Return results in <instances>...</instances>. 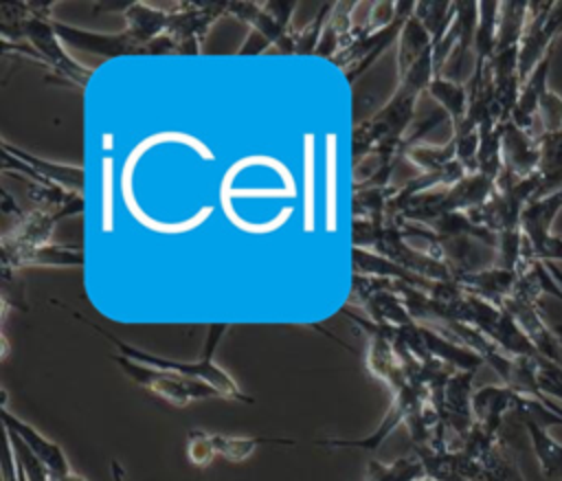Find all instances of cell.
I'll return each instance as SVG.
<instances>
[{
    "label": "cell",
    "instance_id": "8fae6325",
    "mask_svg": "<svg viewBox=\"0 0 562 481\" xmlns=\"http://www.w3.org/2000/svg\"><path fill=\"white\" fill-rule=\"evenodd\" d=\"M527 18H529V2H503L498 7L496 53L520 46L527 29Z\"/></svg>",
    "mask_w": 562,
    "mask_h": 481
},
{
    "label": "cell",
    "instance_id": "52a82bcc",
    "mask_svg": "<svg viewBox=\"0 0 562 481\" xmlns=\"http://www.w3.org/2000/svg\"><path fill=\"white\" fill-rule=\"evenodd\" d=\"M2 152L7 154L9 160H13L18 165V169L26 171L29 176L37 178L40 182H46V178L66 189H81L83 184V169L81 167H70V165H57V163H46L42 158H35L22 149H15L11 147L9 143H2Z\"/></svg>",
    "mask_w": 562,
    "mask_h": 481
},
{
    "label": "cell",
    "instance_id": "e0dca14e",
    "mask_svg": "<svg viewBox=\"0 0 562 481\" xmlns=\"http://www.w3.org/2000/svg\"><path fill=\"white\" fill-rule=\"evenodd\" d=\"M7 439H9V444H11V448H13L15 457H18V461L22 463L26 479H29V481H48L44 468H42V466L37 463V459L29 452V448H26L13 433H9V430H7Z\"/></svg>",
    "mask_w": 562,
    "mask_h": 481
},
{
    "label": "cell",
    "instance_id": "7a4b0ae2",
    "mask_svg": "<svg viewBox=\"0 0 562 481\" xmlns=\"http://www.w3.org/2000/svg\"><path fill=\"white\" fill-rule=\"evenodd\" d=\"M112 360L123 369V373L136 382L140 389H147L149 393L162 398L165 402H169L171 406H187L189 402H198V400H209V398H220V393L202 382V380H193V378H184L178 373H169V371H160L154 369L149 365L130 360L121 354H114Z\"/></svg>",
    "mask_w": 562,
    "mask_h": 481
},
{
    "label": "cell",
    "instance_id": "7c38bea8",
    "mask_svg": "<svg viewBox=\"0 0 562 481\" xmlns=\"http://www.w3.org/2000/svg\"><path fill=\"white\" fill-rule=\"evenodd\" d=\"M426 479L424 461L419 459H397L389 466L373 461L369 466V481H422Z\"/></svg>",
    "mask_w": 562,
    "mask_h": 481
},
{
    "label": "cell",
    "instance_id": "9a60e30c",
    "mask_svg": "<svg viewBox=\"0 0 562 481\" xmlns=\"http://www.w3.org/2000/svg\"><path fill=\"white\" fill-rule=\"evenodd\" d=\"M538 119L542 125V134L560 132L562 130V94L549 88V92L542 97L538 108Z\"/></svg>",
    "mask_w": 562,
    "mask_h": 481
},
{
    "label": "cell",
    "instance_id": "ac0fdd59",
    "mask_svg": "<svg viewBox=\"0 0 562 481\" xmlns=\"http://www.w3.org/2000/svg\"><path fill=\"white\" fill-rule=\"evenodd\" d=\"M432 92H435L437 99L443 101V105H446L454 116H459V114L463 112L465 94H463V90H461L459 86L446 83V81H437V83L432 86Z\"/></svg>",
    "mask_w": 562,
    "mask_h": 481
},
{
    "label": "cell",
    "instance_id": "44dd1931",
    "mask_svg": "<svg viewBox=\"0 0 562 481\" xmlns=\"http://www.w3.org/2000/svg\"><path fill=\"white\" fill-rule=\"evenodd\" d=\"M544 31L549 33V37L555 42L558 35H562V0L560 2H551V9L544 18Z\"/></svg>",
    "mask_w": 562,
    "mask_h": 481
},
{
    "label": "cell",
    "instance_id": "30bf717a",
    "mask_svg": "<svg viewBox=\"0 0 562 481\" xmlns=\"http://www.w3.org/2000/svg\"><path fill=\"white\" fill-rule=\"evenodd\" d=\"M540 163H538V176H540V195H547L551 191L562 189V130L551 134H540Z\"/></svg>",
    "mask_w": 562,
    "mask_h": 481
},
{
    "label": "cell",
    "instance_id": "ba28073f",
    "mask_svg": "<svg viewBox=\"0 0 562 481\" xmlns=\"http://www.w3.org/2000/svg\"><path fill=\"white\" fill-rule=\"evenodd\" d=\"M553 55V53H551ZM551 55H547L531 72L529 77L522 81L520 94H518V103L512 112L514 116V125L529 130V125L533 123V119L538 116V108L542 97L549 92V70H551Z\"/></svg>",
    "mask_w": 562,
    "mask_h": 481
},
{
    "label": "cell",
    "instance_id": "d4e9b609",
    "mask_svg": "<svg viewBox=\"0 0 562 481\" xmlns=\"http://www.w3.org/2000/svg\"><path fill=\"white\" fill-rule=\"evenodd\" d=\"M422 481H435V479H430V477H426V479H422Z\"/></svg>",
    "mask_w": 562,
    "mask_h": 481
},
{
    "label": "cell",
    "instance_id": "cb8c5ba5",
    "mask_svg": "<svg viewBox=\"0 0 562 481\" xmlns=\"http://www.w3.org/2000/svg\"><path fill=\"white\" fill-rule=\"evenodd\" d=\"M553 332H555V336H558V340H560V345H562V323H558V325L553 327Z\"/></svg>",
    "mask_w": 562,
    "mask_h": 481
},
{
    "label": "cell",
    "instance_id": "6da1fadb",
    "mask_svg": "<svg viewBox=\"0 0 562 481\" xmlns=\"http://www.w3.org/2000/svg\"><path fill=\"white\" fill-rule=\"evenodd\" d=\"M66 312H70L66 305H61ZM77 321H81L83 325L92 327L97 334H101L103 338H108L121 356L130 358V360H136V362H143V365H149L154 369H160V371H169V373H178V376H184V378H193V380H202L206 384H211L220 398H226V400H237V402H246V404H255V398L248 395L246 391L239 389V384L233 380V376L228 371H224L215 360H213V354L222 340V334L226 332V325L224 323H217V325H211L209 327V336H206V343H204V349H202V358L195 360V362H184V360H173V358H165V356H158V354H149L145 349H138L125 340H121L116 334H112L110 329H105L103 325H97L88 318H83L81 314L77 312H70Z\"/></svg>",
    "mask_w": 562,
    "mask_h": 481
},
{
    "label": "cell",
    "instance_id": "3957f363",
    "mask_svg": "<svg viewBox=\"0 0 562 481\" xmlns=\"http://www.w3.org/2000/svg\"><path fill=\"white\" fill-rule=\"evenodd\" d=\"M266 444H296V441L272 439V437H235V435L206 433V430L193 428L187 433V459L198 468L209 466L217 455L231 461H244L259 446H266Z\"/></svg>",
    "mask_w": 562,
    "mask_h": 481
},
{
    "label": "cell",
    "instance_id": "603a6c76",
    "mask_svg": "<svg viewBox=\"0 0 562 481\" xmlns=\"http://www.w3.org/2000/svg\"><path fill=\"white\" fill-rule=\"evenodd\" d=\"M547 266H549V270H551L553 279L558 281V286H560V290H562V270H560L555 264H547Z\"/></svg>",
    "mask_w": 562,
    "mask_h": 481
},
{
    "label": "cell",
    "instance_id": "9c48e42d",
    "mask_svg": "<svg viewBox=\"0 0 562 481\" xmlns=\"http://www.w3.org/2000/svg\"><path fill=\"white\" fill-rule=\"evenodd\" d=\"M522 426L527 430L542 474L551 481H562V444L555 437H551L549 428L542 424L525 422Z\"/></svg>",
    "mask_w": 562,
    "mask_h": 481
},
{
    "label": "cell",
    "instance_id": "7402d4cb",
    "mask_svg": "<svg viewBox=\"0 0 562 481\" xmlns=\"http://www.w3.org/2000/svg\"><path fill=\"white\" fill-rule=\"evenodd\" d=\"M112 479L114 481H125V472H123V468L116 461H112Z\"/></svg>",
    "mask_w": 562,
    "mask_h": 481
},
{
    "label": "cell",
    "instance_id": "ffe728a7",
    "mask_svg": "<svg viewBox=\"0 0 562 481\" xmlns=\"http://www.w3.org/2000/svg\"><path fill=\"white\" fill-rule=\"evenodd\" d=\"M2 472H4V481H29L26 474H24V468L22 463L18 461L9 439H7V457H4V463H2Z\"/></svg>",
    "mask_w": 562,
    "mask_h": 481
},
{
    "label": "cell",
    "instance_id": "5b68a950",
    "mask_svg": "<svg viewBox=\"0 0 562 481\" xmlns=\"http://www.w3.org/2000/svg\"><path fill=\"white\" fill-rule=\"evenodd\" d=\"M562 211V189L551 191L547 195L533 198L522 215H520V231L527 239V255L533 261L536 253L544 246V242L553 235V222Z\"/></svg>",
    "mask_w": 562,
    "mask_h": 481
},
{
    "label": "cell",
    "instance_id": "4fadbf2b",
    "mask_svg": "<svg viewBox=\"0 0 562 481\" xmlns=\"http://www.w3.org/2000/svg\"><path fill=\"white\" fill-rule=\"evenodd\" d=\"M325 231H336V136H325Z\"/></svg>",
    "mask_w": 562,
    "mask_h": 481
},
{
    "label": "cell",
    "instance_id": "2e32d148",
    "mask_svg": "<svg viewBox=\"0 0 562 481\" xmlns=\"http://www.w3.org/2000/svg\"><path fill=\"white\" fill-rule=\"evenodd\" d=\"M112 158H103V182H101V231L110 233L114 226L112 213Z\"/></svg>",
    "mask_w": 562,
    "mask_h": 481
},
{
    "label": "cell",
    "instance_id": "d6986e66",
    "mask_svg": "<svg viewBox=\"0 0 562 481\" xmlns=\"http://www.w3.org/2000/svg\"><path fill=\"white\" fill-rule=\"evenodd\" d=\"M533 261H542V264H558L562 261V235H551L544 246L536 253Z\"/></svg>",
    "mask_w": 562,
    "mask_h": 481
},
{
    "label": "cell",
    "instance_id": "277c9868",
    "mask_svg": "<svg viewBox=\"0 0 562 481\" xmlns=\"http://www.w3.org/2000/svg\"><path fill=\"white\" fill-rule=\"evenodd\" d=\"M2 422H4V430L13 433L29 448V452L37 459V463L44 468L48 481H86L70 468V461L57 441L44 437L37 428H33L31 424H26L18 415H13L7 406H2Z\"/></svg>",
    "mask_w": 562,
    "mask_h": 481
},
{
    "label": "cell",
    "instance_id": "8992f818",
    "mask_svg": "<svg viewBox=\"0 0 562 481\" xmlns=\"http://www.w3.org/2000/svg\"><path fill=\"white\" fill-rule=\"evenodd\" d=\"M501 149L505 158V171L514 178H527L538 171L540 143L514 123H507L501 132Z\"/></svg>",
    "mask_w": 562,
    "mask_h": 481
},
{
    "label": "cell",
    "instance_id": "5bb4252c",
    "mask_svg": "<svg viewBox=\"0 0 562 481\" xmlns=\"http://www.w3.org/2000/svg\"><path fill=\"white\" fill-rule=\"evenodd\" d=\"M303 228H314V134H305L303 145Z\"/></svg>",
    "mask_w": 562,
    "mask_h": 481
}]
</instances>
